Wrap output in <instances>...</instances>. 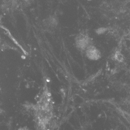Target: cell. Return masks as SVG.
Wrapping results in <instances>:
<instances>
[{
	"label": "cell",
	"instance_id": "cell-1",
	"mask_svg": "<svg viewBox=\"0 0 130 130\" xmlns=\"http://www.w3.org/2000/svg\"><path fill=\"white\" fill-rule=\"evenodd\" d=\"M32 112L37 130H50L54 116V102L47 85L43 88L39 98L32 105Z\"/></svg>",
	"mask_w": 130,
	"mask_h": 130
},
{
	"label": "cell",
	"instance_id": "cell-2",
	"mask_svg": "<svg viewBox=\"0 0 130 130\" xmlns=\"http://www.w3.org/2000/svg\"><path fill=\"white\" fill-rule=\"evenodd\" d=\"M58 23V20L55 16H50L43 20V28L47 32L52 33L57 29Z\"/></svg>",
	"mask_w": 130,
	"mask_h": 130
},
{
	"label": "cell",
	"instance_id": "cell-3",
	"mask_svg": "<svg viewBox=\"0 0 130 130\" xmlns=\"http://www.w3.org/2000/svg\"><path fill=\"white\" fill-rule=\"evenodd\" d=\"M75 45L80 50L85 51L87 48L90 46L89 37L84 35H79L75 39Z\"/></svg>",
	"mask_w": 130,
	"mask_h": 130
},
{
	"label": "cell",
	"instance_id": "cell-4",
	"mask_svg": "<svg viewBox=\"0 0 130 130\" xmlns=\"http://www.w3.org/2000/svg\"><path fill=\"white\" fill-rule=\"evenodd\" d=\"M86 55L88 58L92 60H97L100 57V53L94 46H89L85 50Z\"/></svg>",
	"mask_w": 130,
	"mask_h": 130
},
{
	"label": "cell",
	"instance_id": "cell-5",
	"mask_svg": "<svg viewBox=\"0 0 130 130\" xmlns=\"http://www.w3.org/2000/svg\"><path fill=\"white\" fill-rule=\"evenodd\" d=\"M20 1L22 3L23 5L27 6L32 4V3L35 1V0H20Z\"/></svg>",
	"mask_w": 130,
	"mask_h": 130
},
{
	"label": "cell",
	"instance_id": "cell-6",
	"mask_svg": "<svg viewBox=\"0 0 130 130\" xmlns=\"http://www.w3.org/2000/svg\"><path fill=\"white\" fill-rule=\"evenodd\" d=\"M17 130H32L31 129H30V128H29L27 126H23V127H20L19 128H18Z\"/></svg>",
	"mask_w": 130,
	"mask_h": 130
},
{
	"label": "cell",
	"instance_id": "cell-7",
	"mask_svg": "<svg viewBox=\"0 0 130 130\" xmlns=\"http://www.w3.org/2000/svg\"><path fill=\"white\" fill-rule=\"evenodd\" d=\"M2 112H3V109H2V108H1V107H0V116H1V115H2Z\"/></svg>",
	"mask_w": 130,
	"mask_h": 130
}]
</instances>
